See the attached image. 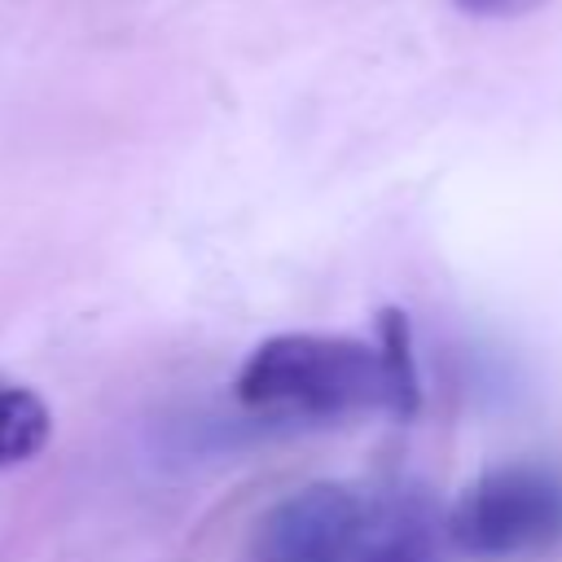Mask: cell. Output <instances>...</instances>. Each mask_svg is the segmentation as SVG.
<instances>
[{
	"label": "cell",
	"instance_id": "1",
	"mask_svg": "<svg viewBox=\"0 0 562 562\" xmlns=\"http://www.w3.org/2000/svg\"><path fill=\"white\" fill-rule=\"evenodd\" d=\"M443 522L426 496L316 483L259 518L250 562H439Z\"/></svg>",
	"mask_w": 562,
	"mask_h": 562
},
{
	"label": "cell",
	"instance_id": "2",
	"mask_svg": "<svg viewBox=\"0 0 562 562\" xmlns=\"http://www.w3.org/2000/svg\"><path fill=\"white\" fill-rule=\"evenodd\" d=\"M237 400L263 417L334 422L391 413V382L378 342L351 334H277L241 364Z\"/></svg>",
	"mask_w": 562,
	"mask_h": 562
},
{
	"label": "cell",
	"instance_id": "3",
	"mask_svg": "<svg viewBox=\"0 0 562 562\" xmlns=\"http://www.w3.org/2000/svg\"><path fill=\"white\" fill-rule=\"evenodd\" d=\"M443 536L457 553L483 562L540 558L562 544V474L540 461H509L479 474L452 514Z\"/></svg>",
	"mask_w": 562,
	"mask_h": 562
},
{
	"label": "cell",
	"instance_id": "4",
	"mask_svg": "<svg viewBox=\"0 0 562 562\" xmlns=\"http://www.w3.org/2000/svg\"><path fill=\"white\" fill-rule=\"evenodd\" d=\"M48 430H53L48 404L31 386L0 378V465L35 457L48 443Z\"/></svg>",
	"mask_w": 562,
	"mask_h": 562
},
{
	"label": "cell",
	"instance_id": "5",
	"mask_svg": "<svg viewBox=\"0 0 562 562\" xmlns=\"http://www.w3.org/2000/svg\"><path fill=\"white\" fill-rule=\"evenodd\" d=\"M378 351L386 364L391 382V417H413L422 404V382H417V360H413V325L400 307H386L378 316Z\"/></svg>",
	"mask_w": 562,
	"mask_h": 562
},
{
	"label": "cell",
	"instance_id": "6",
	"mask_svg": "<svg viewBox=\"0 0 562 562\" xmlns=\"http://www.w3.org/2000/svg\"><path fill=\"white\" fill-rule=\"evenodd\" d=\"M452 4L470 18H518V13H527L544 0H452Z\"/></svg>",
	"mask_w": 562,
	"mask_h": 562
}]
</instances>
